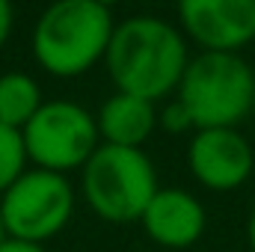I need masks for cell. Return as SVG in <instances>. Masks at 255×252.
I'll list each match as a JSON object with an SVG mask.
<instances>
[{
    "instance_id": "cell-1",
    "label": "cell",
    "mask_w": 255,
    "mask_h": 252,
    "mask_svg": "<svg viewBox=\"0 0 255 252\" xmlns=\"http://www.w3.org/2000/svg\"><path fill=\"white\" fill-rule=\"evenodd\" d=\"M190 48L178 24L157 15H130L116 21L110 48H107V74L116 92L157 104L172 95L187 71Z\"/></svg>"
},
{
    "instance_id": "cell-2",
    "label": "cell",
    "mask_w": 255,
    "mask_h": 252,
    "mask_svg": "<svg viewBox=\"0 0 255 252\" xmlns=\"http://www.w3.org/2000/svg\"><path fill=\"white\" fill-rule=\"evenodd\" d=\"M116 18L98 0H60L48 6L33 24L30 48L39 68L51 77H80L104 63Z\"/></svg>"
},
{
    "instance_id": "cell-3",
    "label": "cell",
    "mask_w": 255,
    "mask_h": 252,
    "mask_svg": "<svg viewBox=\"0 0 255 252\" xmlns=\"http://www.w3.org/2000/svg\"><path fill=\"white\" fill-rule=\"evenodd\" d=\"M193 127H238L255 107V71L241 54H196L175 89Z\"/></svg>"
},
{
    "instance_id": "cell-4",
    "label": "cell",
    "mask_w": 255,
    "mask_h": 252,
    "mask_svg": "<svg viewBox=\"0 0 255 252\" xmlns=\"http://www.w3.org/2000/svg\"><path fill=\"white\" fill-rule=\"evenodd\" d=\"M157 169L142 148L98 145L80 169V196L104 223H139L157 193Z\"/></svg>"
},
{
    "instance_id": "cell-5",
    "label": "cell",
    "mask_w": 255,
    "mask_h": 252,
    "mask_svg": "<svg viewBox=\"0 0 255 252\" xmlns=\"http://www.w3.org/2000/svg\"><path fill=\"white\" fill-rule=\"evenodd\" d=\"M27 163L33 169L68 175L74 169H83V163L95 154L101 145L95 116L80 107L77 101H45L39 113L21 127Z\"/></svg>"
},
{
    "instance_id": "cell-6",
    "label": "cell",
    "mask_w": 255,
    "mask_h": 252,
    "mask_svg": "<svg viewBox=\"0 0 255 252\" xmlns=\"http://www.w3.org/2000/svg\"><path fill=\"white\" fill-rule=\"evenodd\" d=\"M77 193L68 175L27 169L12 187L0 196V223L6 238L48 244L68 226L74 214Z\"/></svg>"
},
{
    "instance_id": "cell-7",
    "label": "cell",
    "mask_w": 255,
    "mask_h": 252,
    "mask_svg": "<svg viewBox=\"0 0 255 252\" xmlns=\"http://www.w3.org/2000/svg\"><path fill=\"white\" fill-rule=\"evenodd\" d=\"M178 30L205 54H238L255 42V0H184Z\"/></svg>"
},
{
    "instance_id": "cell-8",
    "label": "cell",
    "mask_w": 255,
    "mask_h": 252,
    "mask_svg": "<svg viewBox=\"0 0 255 252\" xmlns=\"http://www.w3.org/2000/svg\"><path fill=\"white\" fill-rule=\"evenodd\" d=\"M187 166L202 187L226 193L250 181L255 151L238 127H205L187 145Z\"/></svg>"
},
{
    "instance_id": "cell-9",
    "label": "cell",
    "mask_w": 255,
    "mask_h": 252,
    "mask_svg": "<svg viewBox=\"0 0 255 252\" xmlns=\"http://www.w3.org/2000/svg\"><path fill=\"white\" fill-rule=\"evenodd\" d=\"M145 235L163 250H187L208 226L205 205L184 187H157L139 217Z\"/></svg>"
},
{
    "instance_id": "cell-10",
    "label": "cell",
    "mask_w": 255,
    "mask_h": 252,
    "mask_svg": "<svg viewBox=\"0 0 255 252\" xmlns=\"http://www.w3.org/2000/svg\"><path fill=\"white\" fill-rule=\"evenodd\" d=\"M98 139L104 145L142 148V142L157 127V107L151 101L133 98L125 92H113L95 113Z\"/></svg>"
},
{
    "instance_id": "cell-11",
    "label": "cell",
    "mask_w": 255,
    "mask_h": 252,
    "mask_svg": "<svg viewBox=\"0 0 255 252\" xmlns=\"http://www.w3.org/2000/svg\"><path fill=\"white\" fill-rule=\"evenodd\" d=\"M45 104L39 83L27 71L0 74V125L21 130Z\"/></svg>"
},
{
    "instance_id": "cell-12",
    "label": "cell",
    "mask_w": 255,
    "mask_h": 252,
    "mask_svg": "<svg viewBox=\"0 0 255 252\" xmlns=\"http://www.w3.org/2000/svg\"><path fill=\"white\" fill-rule=\"evenodd\" d=\"M27 169H30V163H27L21 130L0 125V196L12 187Z\"/></svg>"
},
{
    "instance_id": "cell-13",
    "label": "cell",
    "mask_w": 255,
    "mask_h": 252,
    "mask_svg": "<svg viewBox=\"0 0 255 252\" xmlns=\"http://www.w3.org/2000/svg\"><path fill=\"white\" fill-rule=\"evenodd\" d=\"M157 125L163 127L166 133H187V130H193V119H190V113L184 110V104L178 98H172L157 113Z\"/></svg>"
},
{
    "instance_id": "cell-14",
    "label": "cell",
    "mask_w": 255,
    "mask_h": 252,
    "mask_svg": "<svg viewBox=\"0 0 255 252\" xmlns=\"http://www.w3.org/2000/svg\"><path fill=\"white\" fill-rule=\"evenodd\" d=\"M12 24H15V12H12V6H9L6 0H0V48L9 42V36H12Z\"/></svg>"
},
{
    "instance_id": "cell-15",
    "label": "cell",
    "mask_w": 255,
    "mask_h": 252,
    "mask_svg": "<svg viewBox=\"0 0 255 252\" xmlns=\"http://www.w3.org/2000/svg\"><path fill=\"white\" fill-rule=\"evenodd\" d=\"M0 252H48L42 244H30V241H15V238H6L0 244Z\"/></svg>"
},
{
    "instance_id": "cell-16",
    "label": "cell",
    "mask_w": 255,
    "mask_h": 252,
    "mask_svg": "<svg viewBox=\"0 0 255 252\" xmlns=\"http://www.w3.org/2000/svg\"><path fill=\"white\" fill-rule=\"evenodd\" d=\"M247 241H250V250L255 252V208L250 211V220H247Z\"/></svg>"
},
{
    "instance_id": "cell-17",
    "label": "cell",
    "mask_w": 255,
    "mask_h": 252,
    "mask_svg": "<svg viewBox=\"0 0 255 252\" xmlns=\"http://www.w3.org/2000/svg\"><path fill=\"white\" fill-rule=\"evenodd\" d=\"M6 241V232H3V223H0V244Z\"/></svg>"
}]
</instances>
